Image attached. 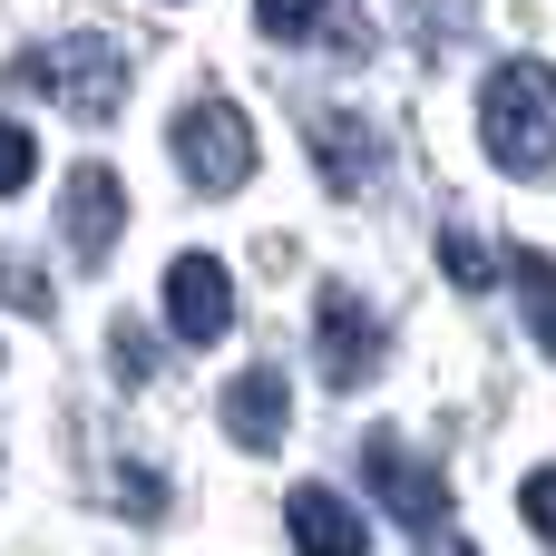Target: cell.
Here are the masks:
<instances>
[{"instance_id": "6da1fadb", "label": "cell", "mask_w": 556, "mask_h": 556, "mask_svg": "<svg viewBox=\"0 0 556 556\" xmlns=\"http://www.w3.org/2000/svg\"><path fill=\"white\" fill-rule=\"evenodd\" d=\"M479 137L508 176H547L556 166V68L547 59H508L489 68V98H479Z\"/></svg>"}, {"instance_id": "7a4b0ae2", "label": "cell", "mask_w": 556, "mask_h": 556, "mask_svg": "<svg viewBox=\"0 0 556 556\" xmlns=\"http://www.w3.org/2000/svg\"><path fill=\"white\" fill-rule=\"evenodd\" d=\"M10 78H20V88H49V98H59L68 117H88V127H108V117L127 108V59H117V39H98V29L49 39V49H20Z\"/></svg>"}, {"instance_id": "3957f363", "label": "cell", "mask_w": 556, "mask_h": 556, "mask_svg": "<svg viewBox=\"0 0 556 556\" xmlns=\"http://www.w3.org/2000/svg\"><path fill=\"white\" fill-rule=\"evenodd\" d=\"M176 166H186V186L235 195V186L254 176V117H244L235 98H195V108L176 117Z\"/></svg>"}, {"instance_id": "277c9868", "label": "cell", "mask_w": 556, "mask_h": 556, "mask_svg": "<svg viewBox=\"0 0 556 556\" xmlns=\"http://www.w3.org/2000/svg\"><path fill=\"white\" fill-rule=\"evenodd\" d=\"M362 479L381 489V508H391L410 538H440V528H450V479H440L430 459H410L401 440H371V450H362Z\"/></svg>"}, {"instance_id": "5b68a950", "label": "cell", "mask_w": 556, "mask_h": 556, "mask_svg": "<svg viewBox=\"0 0 556 556\" xmlns=\"http://www.w3.org/2000/svg\"><path fill=\"white\" fill-rule=\"evenodd\" d=\"M313 352H323V381H332V391H362V381L381 371V332H371L362 293H342V283L313 293Z\"/></svg>"}, {"instance_id": "8992f818", "label": "cell", "mask_w": 556, "mask_h": 556, "mask_svg": "<svg viewBox=\"0 0 556 556\" xmlns=\"http://www.w3.org/2000/svg\"><path fill=\"white\" fill-rule=\"evenodd\" d=\"M166 323H176V342H225L235 332V283H225L215 254H176L166 264Z\"/></svg>"}, {"instance_id": "52a82bcc", "label": "cell", "mask_w": 556, "mask_h": 556, "mask_svg": "<svg viewBox=\"0 0 556 556\" xmlns=\"http://www.w3.org/2000/svg\"><path fill=\"white\" fill-rule=\"evenodd\" d=\"M59 225H68V254L78 264H108L117 254V225H127V186L108 166H78L68 195H59Z\"/></svg>"}, {"instance_id": "ba28073f", "label": "cell", "mask_w": 556, "mask_h": 556, "mask_svg": "<svg viewBox=\"0 0 556 556\" xmlns=\"http://www.w3.org/2000/svg\"><path fill=\"white\" fill-rule=\"evenodd\" d=\"M283 410H293V381H283L274 362H254V371L225 381V430H235V450L274 459V450H283Z\"/></svg>"}, {"instance_id": "9c48e42d", "label": "cell", "mask_w": 556, "mask_h": 556, "mask_svg": "<svg viewBox=\"0 0 556 556\" xmlns=\"http://www.w3.org/2000/svg\"><path fill=\"white\" fill-rule=\"evenodd\" d=\"M313 166H323V186H332V195H362V186L381 176V137H371L362 117L323 108V117H313Z\"/></svg>"}, {"instance_id": "30bf717a", "label": "cell", "mask_w": 556, "mask_h": 556, "mask_svg": "<svg viewBox=\"0 0 556 556\" xmlns=\"http://www.w3.org/2000/svg\"><path fill=\"white\" fill-rule=\"evenodd\" d=\"M283 528H293V547H303V556H362V547H371V528H362L332 489H313V479L283 498Z\"/></svg>"}, {"instance_id": "8fae6325", "label": "cell", "mask_w": 556, "mask_h": 556, "mask_svg": "<svg viewBox=\"0 0 556 556\" xmlns=\"http://www.w3.org/2000/svg\"><path fill=\"white\" fill-rule=\"evenodd\" d=\"M508 274H518V293H528V332H538V352L556 362V254L518 244V254H508Z\"/></svg>"}, {"instance_id": "7c38bea8", "label": "cell", "mask_w": 556, "mask_h": 556, "mask_svg": "<svg viewBox=\"0 0 556 556\" xmlns=\"http://www.w3.org/2000/svg\"><path fill=\"white\" fill-rule=\"evenodd\" d=\"M440 274H450V283H459V293H479V283H489V274H498V254H489V244H479V235H459V225H450V235H440Z\"/></svg>"}, {"instance_id": "4fadbf2b", "label": "cell", "mask_w": 556, "mask_h": 556, "mask_svg": "<svg viewBox=\"0 0 556 556\" xmlns=\"http://www.w3.org/2000/svg\"><path fill=\"white\" fill-rule=\"evenodd\" d=\"M254 20H264V39H313L332 20V0H254Z\"/></svg>"}, {"instance_id": "5bb4252c", "label": "cell", "mask_w": 556, "mask_h": 556, "mask_svg": "<svg viewBox=\"0 0 556 556\" xmlns=\"http://www.w3.org/2000/svg\"><path fill=\"white\" fill-rule=\"evenodd\" d=\"M0 303H10V313H49V274L20 264V254H0Z\"/></svg>"}, {"instance_id": "9a60e30c", "label": "cell", "mask_w": 556, "mask_h": 556, "mask_svg": "<svg viewBox=\"0 0 556 556\" xmlns=\"http://www.w3.org/2000/svg\"><path fill=\"white\" fill-rule=\"evenodd\" d=\"M29 176H39V147H29V127H10V117H0V195H20Z\"/></svg>"}, {"instance_id": "2e32d148", "label": "cell", "mask_w": 556, "mask_h": 556, "mask_svg": "<svg viewBox=\"0 0 556 556\" xmlns=\"http://www.w3.org/2000/svg\"><path fill=\"white\" fill-rule=\"evenodd\" d=\"M518 518H528V528H538V538L556 547V469H538V479H518Z\"/></svg>"}, {"instance_id": "e0dca14e", "label": "cell", "mask_w": 556, "mask_h": 556, "mask_svg": "<svg viewBox=\"0 0 556 556\" xmlns=\"http://www.w3.org/2000/svg\"><path fill=\"white\" fill-rule=\"evenodd\" d=\"M117 508L127 518H166V479L156 469H117Z\"/></svg>"}, {"instance_id": "ac0fdd59", "label": "cell", "mask_w": 556, "mask_h": 556, "mask_svg": "<svg viewBox=\"0 0 556 556\" xmlns=\"http://www.w3.org/2000/svg\"><path fill=\"white\" fill-rule=\"evenodd\" d=\"M156 362H166V352H156V342H147V332H137V323H117V371H127V381H137V391H147V381H156Z\"/></svg>"}]
</instances>
